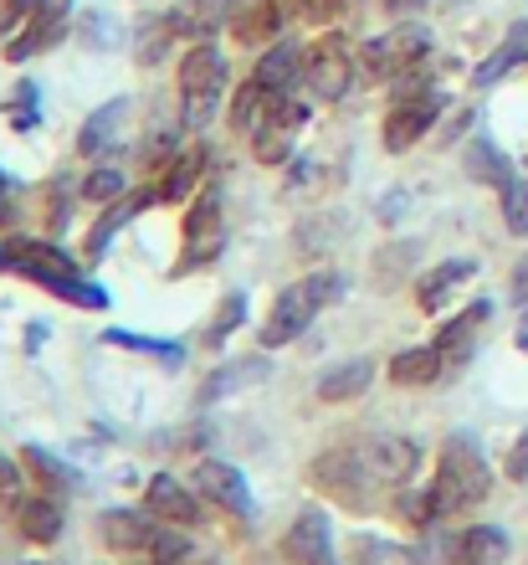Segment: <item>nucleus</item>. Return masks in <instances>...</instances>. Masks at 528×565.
I'll use <instances>...</instances> for the list:
<instances>
[{
	"instance_id": "nucleus-1",
	"label": "nucleus",
	"mask_w": 528,
	"mask_h": 565,
	"mask_svg": "<svg viewBox=\"0 0 528 565\" xmlns=\"http://www.w3.org/2000/svg\"><path fill=\"white\" fill-rule=\"evenodd\" d=\"M104 540L118 555V565H185L191 561V540L180 524H164L160 514H133V509H108Z\"/></svg>"
},
{
	"instance_id": "nucleus-2",
	"label": "nucleus",
	"mask_w": 528,
	"mask_h": 565,
	"mask_svg": "<svg viewBox=\"0 0 528 565\" xmlns=\"http://www.w3.org/2000/svg\"><path fill=\"white\" fill-rule=\"evenodd\" d=\"M338 294H344V278L328 273V268L298 278L293 288H282L278 303H272V313H267V324H262V350H282V344H293Z\"/></svg>"
},
{
	"instance_id": "nucleus-3",
	"label": "nucleus",
	"mask_w": 528,
	"mask_h": 565,
	"mask_svg": "<svg viewBox=\"0 0 528 565\" xmlns=\"http://www.w3.org/2000/svg\"><path fill=\"white\" fill-rule=\"evenodd\" d=\"M437 504L441 514H467V509H477L487 499V489H493V473H487V458L483 447L472 443L467 431H456V437H446V447H441V462H437Z\"/></svg>"
},
{
	"instance_id": "nucleus-4",
	"label": "nucleus",
	"mask_w": 528,
	"mask_h": 565,
	"mask_svg": "<svg viewBox=\"0 0 528 565\" xmlns=\"http://www.w3.org/2000/svg\"><path fill=\"white\" fill-rule=\"evenodd\" d=\"M220 93H226V57L216 42H195L180 57V114L191 129H206L216 119Z\"/></svg>"
},
{
	"instance_id": "nucleus-5",
	"label": "nucleus",
	"mask_w": 528,
	"mask_h": 565,
	"mask_svg": "<svg viewBox=\"0 0 528 565\" xmlns=\"http://www.w3.org/2000/svg\"><path fill=\"white\" fill-rule=\"evenodd\" d=\"M313 483H319L328 499H338L344 509H369L380 478L369 468L365 458V443H349V447H328L323 458H313Z\"/></svg>"
},
{
	"instance_id": "nucleus-6",
	"label": "nucleus",
	"mask_w": 528,
	"mask_h": 565,
	"mask_svg": "<svg viewBox=\"0 0 528 565\" xmlns=\"http://www.w3.org/2000/svg\"><path fill=\"white\" fill-rule=\"evenodd\" d=\"M220 247H226V226H220V191L216 185H201L185 211V226H180V257H175V273H195L216 263Z\"/></svg>"
},
{
	"instance_id": "nucleus-7",
	"label": "nucleus",
	"mask_w": 528,
	"mask_h": 565,
	"mask_svg": "<svg viewBox=\"0 0 528 565\" xmlns=\"http://www.w3.org/2000/svg\"><path fill=\"white\" fill-rule=\"evenodd\" d=\"M425 52H431V31L416 26V21H406V26L380 31L375 42H365L359 67H365V77H375V83H396V77H406V73L421 67Z\"/></svg>"
},
{
	"instance_id": "nucleus-8",
	"label": "nucleus",
	"mask_w": 528,
	"mask_h": 565,
	"mask_svg": "<svg viewBox=\"0 0 528 565\" xmlns=\"http://www.w3.org/2000/svg\"><path fill=\"white\" fill-rule=\"evenodd\" d=\"M441 108H446V93H437V88L400 93L396 104H390V114H385V129H380L385 149H390V154H406L411 145H421V139L437 129Z\"/></svg>"
},
{
	"instance_id": "nucleus-9",
	"label": "nucleus",
	"mask_w": 528,
	"mask_h": 565,
	"mask_svg": "<svg viewBox=\"0 0 528 565\" xmlns=\"http://www.w3.org/2000/svg\"><path fill=\"white\" fill-rule=\"evenodd\" d=\"M303 83H309L313 98L323 104H338L344 93L354 88V52L344 36H319L303 57Z\"/></svg>"
},
{
	"instance_id": "nucleus-10",
	"label": "nucleus",
	"mask_w": 528,
	"mask_h": 565,
	"mask_svg": "<svg viewBox=\"0 0 528 565\" xmlns=\"http://www.w3.org/2000/svg\"><path fill=\"white\" fill-rule=\"evenodd\" d=\"M282 555L293 565H338L334 524H328V514H323L319 504L298 509V520L288 524V535H282Z\"/></svg>"
},
{
	"instance_id": "nucleus-11",
	"label": "nucleus",
	"mask_w": 528,
	"mask_h": 565,
	"mask_svg": "<svg viewBox=\"0 0 528 565\" xmlns=\"http://www.w3.org/2000/svg\"><path fill=\"white\" fill-rule=\"evenodd\" d=\"M303 124H309V104H298L293 93H282L278 108H272V119L251 135L257 160H262V164H282L288 154H293V139H298V129H303Z\"/></svg>"
},
{
	"instance_id": "nucleus-12",
	"label": "nucleus",
	"mask_w": 528,
	"mask_h": 565,
	"mask_svg": "<svg viewBox=\"0 0 528 565\" xmlns=\"http://www.w3.org/2000/svg\"><path fill=\"white\" fill-rule=\"evenodd\" d=\"M195 489L206 493L216 509H226V514H236V520H251V489H247V473L241 468H231V462H201L195 468Z\"/></svg>"
},
{
	"instance_id": "nucleus-13",
	"label": "nucleus",
	"mask_w": 528,
	"mask_h": 565,
	"mask_svg": "<svg viewBox=\"0 0 528 565\" xmlns=\"http://www.w3.org/2000/svg\"><path fill=\"white\" fill-rule=\"evenodd\" d=\"M144 509L149 514H160L164 524H180V530H201V504H195V493L185 483H175V473H154L149 478V493H144Z\"/></svg>"
},
{
	"instance_id": "nucleus-14",
	"label": "nucleus",
	"mask_w": 528,
	"mask_h": 565,
	"mask_svg": "<svg viewBox=\"0 0 528 565\" xmlns=\"http://www.w3.org/2000/svg\"><path fill=\"white\" fill-rule=\"evenodd\" d=\"M365 458L380 483H406V478L421 468V447H416L411 437H400V431H380V437L365 443Z\"/></svg>"
},
{
	"instance_id": "nucleus-15",
	"label": "nucleus",
	"mask_w": 528,
	"mask_h": 565,
	"mask_svg": "<svg viewBox=\"0 0 528 565\" xmlns=\"http://www.w3.org/2000/svg\"><path fill=\"white\" fill-rule=\"evenodd\" d=\"M282 0H231V15H226V26L241 46H262L272 42L282 31Z\"/></svg>"
},
{
	"instance_id": "nucleus-16",
	"label": "nucleus",
	"mask_w": 528,
	"mask_h": 565,
	"mask_svg": "<svg viewBox=\"0 0 528 565\" xmlns=\"http://www.w3.org/2000/svg\"><path fill=\"white\" fill-rule=\"evenodd\" d=\"M11 273H21V278H31V282H42V278H57V273H77V263L62 253L57 242L15 237L11 242Z\"/></svg>"
},
{
	"instance_id": "nucleus-17",
	"label": "nucleus",
	"mask_w": 528,
	"mask_h": 565,
	"mask_svg": "<svg viewBox=\"0 0 528 565\" xmlns=\"http://www.w3.org/2000/svg\"><path fill=\"white\" fill-rule=\"evenodd\" d=\"M123 119H129V98H108V104L83 124V135H77V154H88V160L114 154L118 139H123Z\"/></svg>"
},
{
	"instance_id": "nucleus-18",
	"label": "nucleus",
	"mask_w": 528,
	"mask_h": 565,
	"mask_svg": "<svg viewBox=\"0 0 528 565\" xmlns=\"http://www.w3.org/2000/svg\"><path fill=\"white\" fill-rule=\"evenodd\" d=\"M487 319H493V303H487V298L467 303V309L456 313L452 324H441V334H437L441 355L452 360V365H467V360H472V344H477V334H483Z\"/></svg>"
},
{
	"instance_id": "nucleus-19",
	"label": "nucleus",
	"mask_w": 528,
	"mask_h": 565,
	"mask_svg": "<svg viewBox=\"0 0 528 565\" xmlns=\"http://www.w3.org/2000/svg\"><path fill=\"white\" fill-rule=\"evenodd\" d=\"M154 201H160V191H139V195H123V201H114V206H108L104 216L93 222V232H88V247H83V253H88V263H98V257L114 247L118 232H123V226H129L144 206H154Z\"/></svg>"
},
{
	"instance_id": "nucleus-20",
	"label": "nucleus",
	"mask_w": 528,
	"mask_h": 565,
	"mask_svg": "<svg viewBox=\"0 0 528 565\" xmlns=\"http://www.w3.org/2000/svg\"><path fill=\"white\" fill-rule=\"evenodd\" d=\"M472 278H477V263H472V257H446V263H437V268L416 282V298H421L425 313H437V309H446V298Z\"/></svg>"
},
{
	"instance_id": "nucleus-21",
	"label": "nucleus",
	"mask_w": 528,
	"mask_h": 565,
	"mask_svg": "<svg viewBox=\"0 0 528 565\" xmlns=\"http://www.w3.org/2000/svg\"><path fill=\"white\" fill-rule=\"evenodd\" d=\"M303 57H309V46H298V42H272L262 52V62H257V83H267L272 93H293L298 88V77H303Z\"/></svg>"
},
{
	"instance_id": "nucleus-22",
	"label": "nucleus",
	"mask_w": 528,
	"mask_h": 565,
	"mask_svg": "<svg viewBox=\"0 0 528 565\" xmlns=\"http://www.w3.org/2000/svg\"><path fill=\"white\" fill-rule=\"evenodd\" d=\"M62 499L42 493V499H21L15 504V530L31 540V545H57L62 540Z\"/></svg>"
},
{
	"instance_id": "nucleus-23",
	"label": "nucleus",
	"mask_w": 528,
	"mask_h": 565,
	"mask_svg": "<svg viewBox=\"0 0 528 565\" xmlns=\"http://www.w3.org/2000/svg\"><path fill=\"white\" fill-rule=\"evenodd\" d=\"M369 381H375V360H344V365H328L319 375V402H354V396H365Z\"/></svg>"
},
{
	"instance_id": "nucleus-24",
	"label": "nucleus",
	"mask_w": 528,
	"mask_h": 565,
	"mask_svg": "<svg viewBox=\"0 0 528 565\" xmlns=\"http://www.w3.org/2000/svg\"><path fill=\"white\" fill-rule=\"evenodd\" d=\"M278 98H282V93H272L267 83H257V77H251V83H241V93H236V104H231V129L251 139L267 119H272Z\"/></svg>"
},
{
	"instance_id": "nucleus-25",
	"label": "nucleus",
	"mask_w": 528,
	"mask_h": 565,
	"mask_svg": "<svg viewBox=\"0 0 528 565\" xmlns=\"http://www.w3.org/2000/svg\"><path fill=\"white\" fill-rule=\"evenodd\" d=\"M441 344H411V350H396L390 355V381L396 386H431L441 375Z\"/></svg>"
},
{
	"instance_id": "nucleus-26",
	"label": "nucleus",
	"mask_w": 528,
	"mask_h": 565,
	"mask_svg": "<svg viewBox=\"0 0 528 565\" xmlns=\"http://www.w3.org/2000/svg\"><path fill=\"white\" fill-rule=\"evenodd\" d=\"M201 175H206V149H201V145H195V149H180L175 160H170V170L160 175V185H154V191H160V201H185L195 185H206Z\"/></svg>"
},
{
	"instance_id": "nucleus-27",
	"label": "nucleus",
	"mask_w": 528,
	"mask_h": 565,
	"mask_svg": "<svg viewBox=\"0 0 528 565\" xmlns=\"http://www.w3.org/2000/svg\"><path fill=\"white\" fill-rule=\"evenodd\" d=\"M272 371L262 355H247V360H231V365H220V371L206 375V386H201V402H220V396H236L241 386H251V381H262V375Z\"/></svg>"
},
{
	"instance_id": "nucleus-28",
	"label": "nucleus",
	"mask_w": 528,
	"mask_h": 565,
	"mask_svg": "<svg viewBox=\"0 0 528 565\" xmlns=\"http://www.w3.org/2000/svg\"><path fill=\"white\" fill-rule=\"evenodd\" d=\"M503 555H508V535L498 524H472L456 540V565H503Z\"/></svg>"
},
{
	"instance_id": "nucleus-29",
	"label": "nucleus",
	"mask_w": 528,
	"mask_h": 565,
	"mask_svg": "<svg viewBox=\"0 0 528 565\" xmlns=\"http://www.w3.org/2000/svg\"><path fill=\"white\" fill-rule=\"evenodd\" d=\"M104 340L118 344V350H129V355L160 360L164 371H180V365H185V344L180 340H154V334H133V329H108Z\"/></svg>"
},
{
	"instance_id": "nucleus-30",
	"label": "nucleus",
	"mask_w": 528,
	"mask_h": 565,
	"mask_svg": "<svg viewBox=\"0 0 528 565\" xmlns=\"http://www.w3.org/2000/svg\"><path fill=\"white\" fill-rule=\"evenodd\" d=\"M518 62H528V21H518V26L508 31V42H503L498 52H493V57H487L483 67L472 73V83H477V88H493L498 77H508V73H514Z\"/></svg>"
},
{
	"instance_id": "nucleus-31",
	"label": "nucleus",
	"mask_w": 528,
	"mask_h": 565,
	"mask_svg": "<svg viewBox=\"0 0 528 565\" xmlns=\"http://www.w3.org/2000/svg\"><path fill=\"white\" fill-rule=\"evenodd\" d=\"M462 164H467V175L477 180V185H508L514 180V164H508V154H498V145L493 139H472L467 154H462Z\"/></svg>"
},
{
	"instance_id": "nucleus-32",
	"label": "nucleus",
	"mask_w": 528,
	"mask_h": 565,
	"mask_svg": "<svg viewBox=\"0 0 528 565\" xmlns=\"http://www.w3.org/2000/svg\"><path fill=\"white\" fill-rule=\"evenodd\" d=\"M349 565H425L421 551L411 545H396V540H375V535H354L349 545Z\"/></svg>"
},
{
	"instance_id": "nucleus-33",
	"label": "nucleus",
	"mask_w": 528,
	"mask_h": 565,
	"mask_svg": "<svg viewBox=\"0 0 528 565\" xmlns=\"http://www.w3.org/2000/svg\"><path fill=\"white\" fill-rule=\"evenodd\" d=\"M21 462H26L31 478H36V483H42L52 499H67V493H73V473H67V468H62V462L52 458L46 447H26V452H21Z\"/></svg>"
},
{
	"instance_id": "nucleus-34",
	"label": "nucleus",
	"mask_w": 528,
	"mask_h": 565,
	"mask_svg": "<svg viewBox=\"0 0 528 565\" xmlns=\"http://www.w3.org/2000/svg\"><path fill=\"white\" fill-rule=\"evenodd\" d=\"M42 288L46 294H57V298H67V303H77V309H108V294L98 288V282H88V278H77V273H57V278H42Z\"/></svg>"
},
{
	"instance_id": "nucleus-35",
	"label": "nucleus",
	"mask_w": 528,
	"mask_h": 565,
	"mask_svg": "<svg viewBox=\"0 0 528 565\" xmlns=\"http://www.w3.org/2000/svg\"><path fill=\"white\" fill-rule=\"evenodd\" d=\"M123 185H129V180H123V170L98 164V170L77 185V195H83V201H98V206H114V201H123Z\"/></svg>"
},
{
	"instance_id": "nucleus-36",
	"label": "nucleus",
	"mask_w": 528,
	"mask_h": 565,
	"mask_svg": "<svg viewBox=\"0 0 528 565\" xmlns=\"http://www.w3.org/2000/svg\"><path fill=\"white\" fill-rule=\"evenodd\" d=\"M396 509H400V520L406 524H416V530H431V524L441 520V504H437V489H406L396 499Z\"/></svg>"
},
{
	"instance_id": "nucleus-37",
	"label": "nucleus",
	"mask_w": 528,
	"mask_h": 565,
	"mask_svg": "<svg viewBox=\"0 0 528 565\" xmlns=\"http://www.w3.org/2000/svg\"><path fill=\"white\" fill-rule=\"evenodd\" d=\"M241 324H247V294H226L220 298V309H216V319H211V329H206V340L226 344Z\"/></svg>"
},
{
	"instance_id": "nucleus-38",
	"label": "nucleus",
	"mask_w": 528,
	"mask_h": 565,
	"mask_svg": "<svg viewBox=\"0 0 528 565\" xmlns=\"http://www.w3.org/2000/svg\"><path fill=\"white\" fill-rule=\"evenodd\" d=\"M36 98H42V93H36V83H31V77H21V83H15V93H11V104H6L11 129H36V119H42V114H36Z\"/></svg>"
},
{
	"instance_id": "nucleus-39",
	"label": "nucleus",
	"mask_w": 528,
	"mask_h": 565,
	"mask_svg": "<svg viewBox=\"0 0 528 565\" xmlns=\"http://www.w3.org/2000/svg\"><path fill=\"white\" fill-rule=\"evenodd\" d=\"M503 222L514 237H528V180H508L503 185Z\"/></svg>"
},
{
	"instance_id": "nucleus-40",
	"label": "nucleus",
	"mask_w": 528,
	"mask_h": 565,
	"mask_svg": "<svg viewBox=\"0 0 528 565\" xmlns=\"http://www.w3.org/2000/svg\"><path fill=\"white\" fill-rule=\"evenodd\" d=\"M406 257H416V242H396L390 253L375 257V278H380V282H396V278H400V263H406Z\"/></svg>"
},
{
	"instance_id": "nucleus-41",
	"label": "nucleus",
	"mask_w": 528,
	"mask_h": 565,
	"mask_svg": "<svg viewBox=\"0 0 528 565\" xmlns=\"http://www.w3.org/2000/svg\"><path fill=\"white\" fill-rule=\"evenodd\" d=\"M21 468H26V462H15L0 452V504H21V478H26Z\"/></svg>"
},
{
	"instance_id": "nucleus-42",
	"label": "nucleus",
	"mask_w": 528,
	"mask_h": 565,
	"mask_svg": "<svg viewBox=\"0 0 528 565\" xmlns=\"http://www.w3.org/2000/svg\"><path fill=\"white\" fill-rule=\"evenodd\" d=\"M338 6H344V0H288V11L298 15V21H334L338 15Z\"/></svg>"
},
{
	"instance_id": "nucleus-43",
	"label": "nucleus",
	"mask_w": 528,
	"mask_h": 565,
	"mask_svg": "<svg viewBox=\"0 0 528 565\" xmlns=\"http://www.w3.org/2000/svg\"><path fill=\"white\" fill-rule=\"evenodd\" d=\"M508 478H514V483H524V478H528V431L518 437L514 452H508Z\"/></svg>"
},
{
	"instance_id": "nucleus-44",
	"label": "nucleus",
	"mask_w": 528,
	"mask_h": 565,
	"mask_svg": "<svg viewBox=\"0 0 528 565\" xmlns=\"http://www.w3.org/2000/svg\"><path fill=\"white\" fill-rule=\"evenodd\" d=\"M67 11H73V0H36V15H42V21L67 26Z\"/></svg>"
},
{
	"instance_id": "nucleus-45",
	"label": "nucleus",
	"mask_w": 528,
	"mask_h": 565,
	"mask_svg": "<svg viewBox=\"0 0 528 565\" xmlns=\"http://www.w3.org/2000/svg\"><path fill=\"white\" fill-rule=\"evenodd\" d=\"M380 6H385L390 15H416V11L425 6V0H380Z\"/></svg>"
},
{
	"instance_id": "nucleus-46",
	"label": "nucleus",
	"mask_w": 528,
	"mask_h": 565,
	"mask_svg": "<svg viewBox=\"0 0 528 565\" xmlns=\"http://www.w3.org/2000/svg\"><path fill=\"white\" fill-rule=\"evenodd\" d=\"M514 294L528 303V257H524V263H518V268H514Z\"/></svg>"
},
{
	"instance_id": "nucleus-47",
	"label": "nucleus",
	"mask_w": 528,
	"mask_h": 565,
	"mask_svg": "<svg viewBox=\"0 0 528 565\" xmlns=\"http://www.w3.org/2000/svg\"><path fill=\"white\" fill-rule=\"evenodd\" d=\"M46 340V324H31L26 329V344H31V350H36V344H42Z\"/></svg>"
},
{
	"instance_id": "nucleus-48",
	"label": "nucleus",
	"mask_w": 528,
	"mask_h": 565,
	"mask_svg": "<svg viewBox=\"0 0 528 565\" xmlns=\"http://www.w3.org/2000/svg\"><path fill=\"white\" fill-rule=\"evenodd\" d=\"M518 350L528 355V309H524V319H518Z\"/></svg>"
},
{
	"instance_id": "nucleus-49",
	"label": "nucleus",
	"mask_w": 528,
	"mask_h": 565,
	"mask_svg": "<svg viewBox=\"0 0 528 565\" xmlns=\"http://www.w3.org/2000/svg\"><path fill=\"white\" fill-rule=\"evenodd\" d=\"M0 273H11V242H0Z\"/></svg>"
},
{
	"instance_id": "nucleus-50",
	"label": "nucleus",
	"mask_w": 528,
	"mask_h": 565,
	"mask_svg": "<svg viewBox=\"0 0 528 565\" xmlns=\"http://www.w3.org/2000/svg\"><path fill=\"white\" fill-rule=\"evenodd\" d=\"M185 565H216V561H206V555H191V561H185Z\"/></svg>"
}]
</instances>
